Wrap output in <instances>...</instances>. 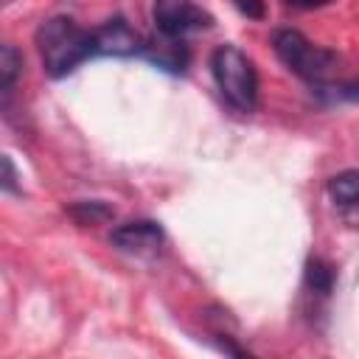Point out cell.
I'll use <instances>...</instances> for the list:
<instances>
[{"instance_id":"cell-1","label":"cell","mask_w":359,"mask_h":359,"mask_svg":"<svg viewBox=\"0 0 359 359\" xmlns=\"http://www.w3.org/2000/svg\"><path fill=\"white\" fill-rule=\"evenodd\" d=\"M34 45L39 50L42 67L50 79H65L81 62L95 56V36L93 31L76 25L70 17H50L45 20L36 34Z\"/></svg>"},{"instance_id":"cell-2","label":"cell","mask_w":359,"mask_h":359,"mask_svg":"<svg viewBox=\"0 0 359 359\" xmlns=\"http://www.w3.org/2000/svg\"><path fill=\"white\" fill-rule=\"evenodd\" d=\"M210 73L224 104L241 115H250L258 104V73L250 56L236 45H219L210 53Z\"/></svg>"},{"instance_id":"cell-3","label":"cell","mask_w":359,"mask_h":359,"mask_svg":"<svg viewBox=\"0 0 359 359\" xmlns=\"http://www.w3.org/2000/svg\"><path fill=\"white\" fill-rule=\"evenodd\" d=\"M272 48L278 53V59L300 79L306 81H323L331 76L337 56L328 48H320L314 42H309L300 31L294 28H280L272 36Z\"/></svg>"},{"instance_id":"cell-4","label":"cell","mask_w":359,"mask_h":359,"mask_svg":"<svg viewBox=\"0 0 359 359\" xmlns=\"http://www.w3.org/2000/svg\"><path fill=\"white\" fill-rule=\"evenodd\" d=\"M151 20H154L157 34L168 39H182L213 22V17L194 0H154Z\"/></svg>"},{"instance_id":"cell-5","label":"cell","mask_w":359,"mask_h":359,"mask_svg":"<svg viewBox=\"0 0 359 359\" xmlns=\"http://www.w3.org/2000/svg\"><path fill=\"white\" fill-rule=\"evenodd\" d=\"M163 227L151 219H135L126 224H118L109 233V244L129 255H154L163 247Z\"/></svg>"},{"instance_id":"cell-6","label":"cell","mask_w":359,"mask_h":359,"mask_svg":"<svg viewBox=\"0 0 359 359\" xmlns=\"http://www.w3.org/2000/svg\"><path fill=\"white\" fill-rule=\"evenodd\" d=\"M95 36V56H135L143 53V39L123 17H112L93 31Z\"/></svg>"},{"instance_id":"cell-7","label":"cell","mask_w":359,"mask_h":359,"mask_svg":"<svg viewBox=\"0 0 359 359\" xmlns=\"http://www.w3.org/2000/svg\"><path fill=\"white\" fill-rule=\"evenodd\" d=\"M143 56H149L157 67H165L171 73H180L185 67V45L182 39H168V36H160L154 42H143Z\"/></svg>"},{"instance_id":"cell-8","label":"cell","mask_w":359,"mask_h":359,"mask_svg":"<svg viewBox=\"0 0 359 359\" xmlns=\"http://www.w3.org/2000/svg\"><path fill=\"white\" fill-rule=\"evenodd\" d=\"M67 216L81 227H95V224L112 222L115 210L101 199H79V202L67 205Z\"/></svg>"},{"instance_id":"cell-9","label":"cell","mask_w":359,"mask_h":359,"mask_svg":"<svg viewBox=\"0 0 359 359\" xmlns=\"http://www.w3.org/2000/svg\"><path fill=\"white\" fill-rule=\"evenodd\" d=\"M328 194L337 205H356L359 202V168L334 174L328 180Z\"/></svg>"},{"instance_id":"cell-10","label":"cell","mask_w":359,"mask_h":359,"mask_svg":"<svg viewBox=\"0 0 359 359\" xmlns=\"http://www.w3.org/2000/svg\"><path fill=\"white\" fill-rule=\"evenodd\" d=\"M334 266L323 258H309L306 261V286L317 294H331L334 289Z\"/></svg>"},{"instance_id":"cell-11","label":"cell","mask_w":359,"mask_h":359,"mask_svg":"<svg viewBox=\"0 0 359 359\" xmlns=\"http://www.w3.org/2000/svg\"><path fill=\"white\" fill-rule=\"evenodd\" d=\"M20 70H22L20 50L14 45H3V50H0V90H3L6 98H8V93H11V87H14L17 76H20Z\"/></svg>"},{"instance_id":"cell-12","label":"cell","mask_w":359,"mask_h":359,"mask_svg":"<svg viewBox=\"0 0 359 359\" xmlns=\"http://www.w3.org/2000/svg\"><path fill=\"white\" fill-rule=\"evenodd\" d=\"M247 20H264L266 8H264V0H230Z\"/></svg>"},{"instance_id":"cell-13","label":"cell","mask_w":359,"mask_h":359,"mask_svg":"<svg viewBox=\"0 0 359 359\" xmlns=\"http://www.w3.org/2000/svg\"><path fill=\"white\" fill-rule=\"evenodd\" d=\"M3 191L20 194V188H17V174H14V165H11V157H8V154L3 157Z\"/></svg>"},{"instance_id":"cell-14","label":"cell","mask_w":359,"mask_h":359,"mask_svg":"<svg viewBox=\"0 0 359 359\" xmlns=\"http://www.w3.org/2000/svg\"><path fill=\"white\" fill-rule=\"evenodd\" d=\"M289 6H294V8H323V6H328L331 0H286Z\"/></svg>"},{"instance_id":"cell-15","label":"cell","mask_w":359,"mask_h":359,"mask_svg":"<svg viewBox=\"0 0 359 359\" xmlns=\"http://www.w3.org/2000/svg\"><path fill=\"white\" fill-rule=\"evenodd\" d=\"M353 90H356V93H353V95H359V84H356V87H353Z\"/></svg>"}]
</instances>
